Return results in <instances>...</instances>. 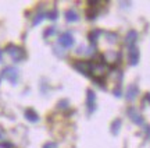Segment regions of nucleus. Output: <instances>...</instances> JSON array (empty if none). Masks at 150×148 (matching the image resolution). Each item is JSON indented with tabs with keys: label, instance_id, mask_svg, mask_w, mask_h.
<instances>
[{
	"label": "nucleus",
	"instance_id": "15",
	"mask_svg": "<svg viewBox=\"0 0 150 148\" xmlns=\"http://www.w3.org/2000/svg\"><path fill=\"white\" fill-rule=\"evenodd\" d=\"M121 119H115V120L111 123V133L114 136H117L118 133H120V129H121Z\"/></svg>",
	"mask_w": 150,
	"mask_h": 148
},
{
	"label": "nucleus",
	"instance_id": "3",
	"mask_svg": "<svg viewBox=\"0 0 150 148\" xmlns=\"http://www.w3.org/2000/svg\"><path fill=\"white\" fill-rule=\"evenodd\" d=\"M1 78H7L10 82L16 84L17 80H18V70L16 67H6L4 70L1 71V74H0V80Z\"/></svg>",
	"mask_w": 150,
	"mask_h": 148
},
{
	"label": "nucleus",
	"instance_id": "9",
	"mask_svg": "<svg viewBox=\"0 0 150 148\" xmlns=\"http://www.w3.org/2000/svg\"><path fill=\"white\" fill-rule=\"evenodd\" d=\"M138 92H139V88L136 84H132V85H129L127 88V94H125V97L128 101H134L136 97H138Z\"/></svg>",
	"mask_w": 150,
	"mask_h": 148
},
{
	"label": "nucleus",
	"instance_id": "4",
	"mask_svg": "<svg viewBox=\"0 0 150 148\" xmlns=\"http://www.w3.org/2000/svg\"><path fill=\"white\" fill-rule=\"evenodd\" d=\"M86 106H88V113L92 115L96 110V94L93 89L86 91Z\"/></svg>",
	"mask_w": 150,
	"mask_h": 148
},
{
	"label": "nucleus",
	"instance_id": "7",
	"mask_svg": "<svg viewBox=\"0 0 150 148\" xmlns=\"http://www.w3.org/2000/svg\"><path fill=\"white\" fill-rule=\"evenodd\" d=\"M127 113H128V117L134 122L135 124H143V123H145L143 116L140 115V112L138 109H135V108H129V109L127 110Z\"/></svg>",
	"mask_w": 150,
	"mask_h": 148
},
{
	"label": "nucleus",
	"instance_id": "13",
	"mask_svg": "<svg viewBox=\"0 0 150 148\" xmlns=\"http://www.w3.org/2000/svg\"><path fill=\"white\" fill-rule=\"evenodd\" d=\"M100 34H102V31H99V29H95V31L89 32V41H91V44H92V48H96L97 38H99Z\"/></svg>",
	"mask_w": 150,
	"mask_h": 148
},
{
	"label": "nucleus",
	"instance_id": "22",
	"mask_svg": "<svg viewBox=\"0 0 150 148\" xmlns=\"http://www.w3.org/2000/svg\"><path fill=\"white\" fill-rule=\"evenodd\" d=\"M43 148H57V144L56 143H46L43 145Z\"/></svg>",
	"mask_w": 150,
	"mask_h": 148
},
{
	"label": "nucleus",
	"instance_id": "18",
	"mask_svg": "<svg viewBox=\"0 0 150 148\" xmlns=\"http://www.w3.org/2000/svg\"><path fill=\"white\" fill-rule=\"evenodd\" d=\"M104 35H107V39L110 42H117V34L114 32H104Z\"/></svg>",
	"mask_w": 150,
	"mask_h": 148
},
{
	"label": "nucleus",
	"instance_id": "25",
	"mask_svg": "<svg viewBox=\"0 0 150 148\" xmlns=\"http://www.w3.org/2000/svg\"><path fill=\"white\" fill-rule=\"evenodd\" d=\"M145 101H150V94H147V95L145 97Z\"/></svg>",
	"mask_w": 150,
	"mask_h": 148
},
{
	"label": "nucleus",
	"instance_id": "20",
	"mask_svg": "<svg viewBox=\"0 0 150 148\" xmlns=\"http://www.w3.org/2000/svg\"><path fill=\"white\" fill-rule=\"evenodd\" d=\"M57 106H59L60 109H67V108H68V101H67V99H61Z\"/></svg>",
	"mask_w": 150,
	"mask_h": 148
},
{
	"label": "nucleus",
	"instance_id": "12",
	"mask_svg": "<svg viewBox=\"0 0 150 148\" xmlns=\"http://www.w3.org/2000/svg\"><path fill=\"white\" fill-rule=\"evenodd\" d=\"M25 119L31 123H36V122H39V116L33 109H27L25 110Z\"/></svg>",
	"mask_w": 150,
	"mask_h": 148
},
{
	"label": "nucleus",
	"instance_id": "23",
	"mask_svg": "<svg viewBox=\"0 0 150 148\" xmlns=\"http://www.w3.org/2000/svg\"><path fill=\"white\" fill-rule=\"evenodd\" d=\"M0 148H13V144L11 143H1L0 144Z\"/></svg>",
	"mask_w": 150,
	"mask_h": 148
},
{
	"label": "nucleus",
	"instance_id": "16",
	"mask_svg": "<svg viewBox=\"0 0 150 148\" xmlns=\"http://www.w3.org/2000/svg\"><path fill=\"white\" fill-rule=\"evenodd\" d=\"M45 18H46V14H45V13H39V14H36V16H35L32 24H33V25H38V24H39V22H42Z\"/></svg>",
	"mask_w": 150,
	"mask_h": 148
},
{
	"label": "nucleus",
	"instance_id": "17",
	"mask_svg": "<svg viewBox=\"0 0 150 148\" xmlns=\"http://www.w3.org/2000/svg\"><path fill=\"white\" fill-rule=\"evenodd\" d=\"M46 17H47L49 20H57V17H59V14H57V10H52V11H49L47 14H46Z\"/></svg>",
	"mask_w": 150,
	"mask_h": 148
},
{
	"label": "nucleus",
	"instance_id": "5",
	"mask_svg": "<svg viewBox=\"0 0 150 148\" xmlns=\"http://www.w3.org/2000/svg\"><path fill=\"white\" fill-rule=\"evenodd\" d=\"M72 66H74L75 70L78 73H81V74H83V76H86V77L91 76V63H89V61L78 60V61H75Z\"/></svg>",
	"mask_w": 150,
	"mask_h": 148
},
{
	"label": "nucleus",
	"instance_id": "2",
	"mask_svg": "<svg viewBox=\"0 0 150 148\" xmlns=\"http://www.w3.org/2000/svg\"><path fill=\"white\" fill-rule=\"evenodd\" d=\"M6 52L11 56V59L14 61H21L25 59V50L20 48V46H17V45H7V48H6Z\"/></svg>",
	"mask_w": 150,
	"mask_h": 148
},
{
	"label": "nucleus",
	"instance_id": "21",
	"mask_svg": "<svg viewBox=\"0 0 150 148\" xmlns=\"http://www.w3.org/2000/svg\"><path fill=\"white\" fill-rule=\"evenodd\" d=\"M97 17V11L96 10H88V18L89 20H93Z\"/></svg>",
	"mask_w": 150,
	"mask_h": 148
},
{
	"label": "nucleus",
	"instance_id": "14",
	"mask_svg": "<svg viewBox=\"0 0 150 148\" xmlns=\"http://www.w3.org/2000/svg\"><path fill=\"white\" fill-rule=\"evenodd\" d=\"M65 20H67L68 22H75V21L79 20V16H78L74 10H68L67 13H65Z\"/></svg>",
	"mask_w": 150,
	"mask_h": 148
},
{
	"label": "nucleus",
	"instance_id": "10",
	"mask_svg": "<svg viewBox=\"0 0 150 148\" xmlns=\"http://www.w3.org/2000/svg\"><path fill=\"white\" fill-rule=\"evenodd\" d=\"M103 57H104L108 63H115V61H120V53L114 52V50H108V52H106Z\"/></svg>",
	"mask_w": 150,
	"mask_h": 148
},
{
	"label": "nucleus",
	"instance_id": "8",
	"mask_svg": "<svg viewBox=\"0 0 150 148\" xmlns=\"http://www.w3.org/2000/svg\"><path fill=\"white\" fill-rule=\"evenodd\" d=\"M59 44L61 45L63 48L68 49V48H71V46L74 45V36L71 35V32L61 34V35L59 36Z\"/></svg>",
	"mask_w": 150,
	"mask_h": 148
},
{
	"label": "nucleus",
	"instance_id": "24",
	"mask_svg": "<svg viewBox=\"0 0 150 148\" xmlns=\"http://www.w3.org/2000/svg\"><path fill=\"white\" fill-rule=\"evenodd\" d=\"M114 95H115V97H121V88L118 87L117 89H114Z\"/></svg>",
	"mask_w": 150,
	"mask_h": 148
},
{
	"label": "nucleus",
	"instance_id": "27",
	"mask_svg": "<svg viewBox=\"0 0 150 148\" xmlns=\"http://www.w3.org/2000/svg\"><path fill=\"white\" fill-rule=\"evenodd\" d=\"M1 136H3V134H1V133H0V138H1Z\"/></svg>",
	"mask_w": 150,
	"mask_h": 148
},
{
	"label": "nucleus",
	"instance_id": "11",
	"mask_svg": "<svg viewBox=\"0 0 150 148\" xmlns=\"http://www.w3.org/2000/svg\"><path fill=\"white\" fill-rule=\"evenodd\" d=\"M136 39H138V32H136L135 29H131V31L127 34V36H125V44L128 45V46H132V45H135Z\"/></svg>",
	"mask_w": 150,
	"mask_h": 148
},
{
	"label": "nucleus",
	"instance_id": "26",
	"mask_svg": "<svg viewBox=\"0 0 150 148\" xmlns=\"http://www.w3.org/2000/svg\"><path fill=\"white\" fill-rule=\"evenodd\" d=\"M1 56H3V52L0 50V61H1Z\"/></svg>",
	"mask_w": 150,
	"mask_h": 148
},
{
	"label": "nucleus",
	"instance_id": "1",
	"mask_svg": "<svg viewBox=\"0 0 150 148\" xmlns=\"http://www.w3.org/2000/svg\"><path fill=\"white\" fill-rule=\"evenodd\" d=\"M108 70H110L108 66L106 63H103V61H100V63H91V77L95 78L96 82H99L102 78L107 76Z\"/></svg>",
	"mask_w": 150,
	"mask_h": 148
},
{
	"label": "nucleus",
	"instance_id": "6",
	"mask_svg": "<svg viewBox=\"0 0 150 148\" xmlns=\"http://www.w3.org/2000/svg\"><path fill=\"white\" fill-rule=\"evenodd\" d=\"M128 59L131 66H136L139 63V49L136 45L128 46Z\"/></svg>",
	"mask_w": 150,
	"mask_h": 148
},
{
	"label": "nucleus",
	"instance_id": "19",
	"mask_svg": "<svg viewBox=\"0 0 150 148\" xmlns=\"http://www.w3.org/2000/svg\"><path fill=\"white\" fill-rule=\"evenodd\" d=\"M56 32V27H49L45 32H43V35H45V38H49L50 35H53V34Z\"/></svg>",
	"mask_w": 150,
	"mask_h": 148
}]
</instances>
